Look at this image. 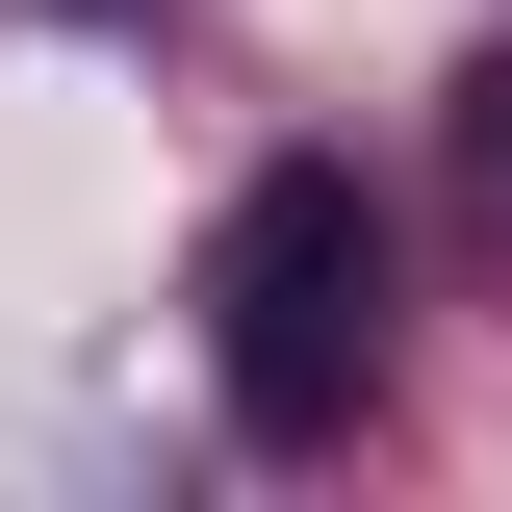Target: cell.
Here are the masks:
<instances>
[{"instance_id":"1","label":"cell","mask_w":512,"mask_h":512,"mask_svg":"<svg viewBox=\"0 0 512 512\" xmlns=\"http://www.w3.org/2000/svg\"><path fill=\"white\" fill-rule=\"evenodd\" d=\"M205 384H231V436H359L384 384V180L359 154H256L205 205Z\"/></svg>"}]
</instances>
